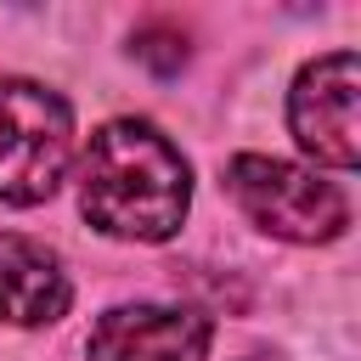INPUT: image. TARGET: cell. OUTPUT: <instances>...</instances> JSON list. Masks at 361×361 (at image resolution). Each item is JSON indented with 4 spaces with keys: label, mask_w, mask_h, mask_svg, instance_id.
<instances>
[{
    "label": "cell",
    "mask_w": 361,
    "mask_h": 361,
    "mask_svg": "<svg viewBox=\"0 0 361 361\" xmlns=\"http://www.w3.org/2000/svg\"><path fill=\"white\" fill-rule=\"evenodd\" d=\"M90 361H203L209 316L180 305H113L85 344Z\"/></svg>",
    "instance_id": "5"
},
{
    "label": "cell",
    "mask_w": 361,
    "mask_h": 361,
    "mask_svg": "<svg viewBox=\"0 0 361 361\" xmlns=\"http://www.w3.org/2000/svg\"><path fill=\"white\" fill-rule=\"evenodd\" d=\"M73 158V113L34 79H0V203H45Z\"/></svg>",
    "instance_id": "2"
},
{
    "label": "cell",
    "mask_w": 361,
    "mask_h": 361,
    "mask_svg": "<svg viewBox=\"0 0 361 361\" xmlns=\"http://www.w3.org/2000/svg\"><path fill=\"white\" fill-rule=\"evenodd\" d=\"M226 192L259 231L282 243H333L350 226V203L333 180L265 152H237L226 164Z\"/></svg>",
    "instance_id": "3"
},
{
    "label": "cell",
    "mask_w": 361,
    "mask_h": 361,
    "mask_svg": "<svg viewBox=\"0 0 361 361\" xmlns=\"http://www.w3.org/2000/svg\"><path fill=\"white\" fill-rule=\"evenodd\" d=\"M355 96H361V62L355 51H327L310 68H299L293 90H288V124L293 141L327 164V169H355L361 164V141H355Z\"/></svg>",
    "instance_id": "4"
},
{
    "label": "cell",
    "mask_w": 361,
    "mask_h": 361,
    "mask_svg": "<svg viewBox=\"0 0 361 361\" xmlns=\"http://www.w3.org/2000/svg\"><path fill=\"white\" fill-rule=\"evenodd\" d=\"M79 209L96 231L124 243H164L192 209V169L180 147L147 118H113L90 135L79 164Z\"/></svg>",
    "instance_id": "1"
},
{
    "label": "cell",
    "mask_w": 361,
    "mask_h": 361,
    "mask_svg": "<svg viewBox=\"0 0 361 361\" xmlns=\"http://www.w3.org/2000/svg\"><path fill=\"white\" fill-rule=\"evenodd\" d=\"M135 56H141L147 68H158V73H175V68L186 62V39H180L175 28H164V23H152V28L135 34Z\"/></svg>",
    "instance_id": "7"
},
{
    "label": "cell",
    "mask_w": 361,
    "mask_h": 361,
    "mask_svg": "<svg viewBox=\"0 0 361 361\" xmlns=\"http://www.w3.org/2000/svg\"><path fill=\"white\" fill-rule=\"evenodd\" d=\"M68 299H73V282L62 259L23 231H0V322L45 327L68 316Z\"/></svg>",
    "instance_id": "6"
}]
</instances>
